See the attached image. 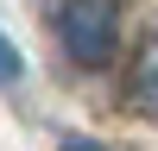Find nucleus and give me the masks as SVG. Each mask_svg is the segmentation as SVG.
Listing matches in <instances>:
<instances>
[{
  "mask_svg": "<svg viewBox=\"0 0 158 151\" xmlns=\"http://www.w3.org/2000/svg\"><path fill=\"white\" fill-rule=\"evenodd\" d=\"M51 25L76 63H108L120 44V0H57Z\"/></svg>",
  "mask_w": 158,
  "mask_h": 151,
  "instance_id": "1",
  "label": "nucleus"
},
{
  "mask_svg": "<svg viewBox=\"0 0 158 151\" xmlns=\"http://www.w3.org/2000/svg\"><path fill=\"white\" fill-rule=\"evenodd\" d=\"M133 101L146 113H158V38L139 44V57H133Z\"/></svg>",
  "mask_w": 158,
  "mask_h": 151,
  "instance_id": "2",
  "label": "nucleus"
},
{
  "mask_svg": "<svg viewBox=\"0 0 158 151\" xmlns=\"http://www.w3.org/2000/svg\"><path fill=\"white\" fill-rule=\"evenodd\" d=\"M19 69H25V57H19V44H13L6 32H0V82H19Z\"/></svg>",
  "mask_w": 158,
  "mask_h": 151,
  "instance_id": "3",
  "label": "nucleus"
},
{
  "mask_svg": "<svg viewBox=\"0 0 158 151\" xmlns=\"http://www.w3.org/2000/svg\"><path fill=\"white\" fill-rule=\"evenodd\" d=\"M63 151H108V145H95V138H63Z\"/></svg>",
  "mask_w": 158,
  "mask_h": 151,
  "instance_id": "4",
  "label": "nucleus"
}]
</instances>
